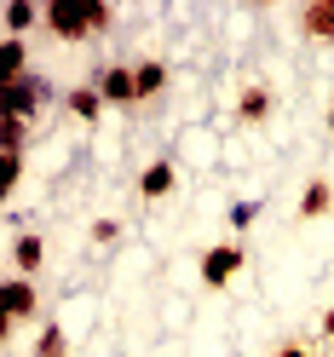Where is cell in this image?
<instances>
[{"instance_id":"obj_1","label":"cell","mask_w":334,"mask_h":357,"mask_svg":"<svg viewBox=\"0 0 334 357\" xmlns=\"http://www.w3.org/2000/svg\"><path fill=\"white\" fill-rule=\"evenodd\" d=\"M40 24H47L52 40H93L86 0H52V6H40Z\"/></svg>"},{"instance_id":"obj_2","label":"cell","mask_w":334,"mask_h":357,"mask_svg":"<svg viewBox=\"0 0 334 357\" xmlns=\"http://www.w3.org/2000/svg\"><path fill=\"white\" fill-rule=\"evenodd\" d=\"M242 259H248V254H242L236 242H219V248H208V254H202V282H208V288H225V282L242 271Z\"/></svg>"},{"instance_id":"obj_3","label":"cell","mask_w":334,"mask_h":357,"mask_svg":"<svg viewBox=\"0 0 334 357\" xmlns=\"http://www.w3.org/2000/svg\"><path fill=\"white\" fill-rule=\"evenodd\" d=\"M98 93L104 104H139V75L127 63H109V70H98Z\"/></svg>"},{"instance_id":"obj_4","label":"cell","mask_w":334,"mask_h":357,"mask_svg":"<svg viewBox=\"0 0 334 357\" xmlns=\"http://www.w3.org/2000/svg\"><path fill=\"white\" fill-rule=\"evenodd\" d=\"M0 305H6V323H24V317H35V311H40V294H35L29 277H12L6 294H0Z\"/></svg>"},{"instance_id":"obj_5","label":"cell","mask_w":334,"mask_h":357,"mask_svg":"<svg viewBox=\"0 0 334 357\" xmlns=\"http://www.w3.org/2000/svg\"><path fill=\"white\" fill-rule=\"evenodd\" d=\"M40 109V86L24 75V81H6V121H29Z\"/></svg>"},{"instance_id":"obj_6","label":"cell","mask_w":334,"mask_h":357,"mask_svg":"<svg viewBox=\"0 0 334 357\" xmlns=\"http://www.w3.org/2000/svg\"><path fill=\"white\" fill-rule=\"evenodd\" d=\"M300 35L305 40H334V0H311L300 12Z\"/></svg>"},{"instance_id":"obj_7","label":"cell","mask_w":334,"mask_h":357,"mask_svg":"<svg viewBox=\"0 0 334 357\" xmlns=\"http://www.w3.org/2000/svg\"><path fill=\"white\" fill-rule=\"evenodd\" d=\"M173 185H179L173 162H150V167H144V178H139V196H144V202H162V196H167Z\"/></svg>"},{"instance_id":"obj_8","label":"cell","mask_w":334,"mask_h":357,"mask_svg":"<svg viewBox=\"0 0 334 357\" xmlns=\"http://www.w3.org/2000/svg\"><path fill=\"white\" fill-rule=\"evenodd\" d=\"M265 116H271V93H265V86H248V93L236 98V121L242 127H259Z\"/></svg>"},{"instance_id":"obj_9","label":"cell","mask_w":334,"mask_h":357,"mask_svg":"<svg viewBox=\"0 0 334 357\" xmlns=\"http://www.w3.org/2000/svg\"><path fill=\"white\" fill-rule=\"evenodd\" d=\"M328 208H334V185H328V178H311L305 196H300V219H323Z\"/></svg>"},{"instance_id":"obj_10","label":"cell","mask_w":334,"mask_h":357,"mask_svg":"<svg viewBox=\"0 0 334 357\" xmlns=\"http://www.w3.org/2000/svg\"><path fill=\"white\" fill-rule=\"evenodd\" d=\"M40 259H47V242H40V236H17L12 242V265H17V271H40Z\"/></svg>"},{"instance_id":"obj_11","label":"cell","mask_w":334,"mask_h":357,"mask_svg":"<svg viewBox=\"0 0 334 357\" xmlns=\"http://www.w3.org/2000/svg\"><path fill=\"white\" fill-rule=\"evenodd\" d=\"M63 104H70V116H86V121H93L98 109H104V93H98V86H75Z\"/></svg>"},{"instance_id":"obj_12","label":"cell","mask_w":334,"mask_h":357,"mask_svg":"<svg viewBox=\"0 0 334 357\" xmlns=\"http://www.w3.org/2000/svg\"><path fill=\"white\" fill-rule=\"evenodd\" d=\"M40 24V6H24V0H12L6 6V29H12V40H24V29H35Z\"/></svg>"},{"instance_id":"obj_13","label":"cell","mask_w":334,"mask_h":357,"mask_svg":"<svg viewBox=\"0 0 334 357\" xmlns=\"http://www.w3.org/2000/svg\"><path fill=\"white\" fill-rule=\"evenodd\" d=\"M132 75H139V98H155V93H162V86H167V63H139V70H132Z\"/></svg>"},{"instance_id":"obj_14","label":"cell","mask_w":334,"mask_h":357,"mask_svg":"<svg viewBox=\"0 0 334 357\" xmlns=\"http://www.w3.org/2000/svg\"><path fill=\"white\" fill-rule=\"evenodd\" d=\"M0 70H6V81H24V40L6 35V52H0Z\"/></svg>"},{"instance_id":"obj_15","label":"cell","mask_w":334,"mask_h":357,"mask_svg":"<svg viewBox=\"0 0 334 357\" xmlns=\"http://www.w3.org/2000/svg\"><path fill=\"white\" fill-rule=\"evenodd\" d=\"M63 351H70V340H63V328H47V334L35 340V357H63Z\"/></svg>"},{"instance_id":"obj_16","label":"cell","mask_w":334,"mask_h":357,"mask_svg":"<svg viewBox=\"0 0 334 357\" xmlns=\"http://www.w3.org/2000/svg\"><path fill=\"white\" fill-rule=\"evenodd\" d=\"M86 17H93V35H109V6L104 0H86Z\"/></svg>"},{"instance_id":"obj_17","label":"cell","mask_w":334,"mask_h":357,"mask_svg":"<svg viewBox=\"0 0 334 357\" xmlns=\"http://www.w3.org/2000/svg\"><path fill=\"white\" fill-rule=\"evenodd\" d=\"M116 236H121L116 219H98V225H93V242H116Z\"/></svg>"},{"instance_id":"obj_18","label":"cell","mask_w":334,"mask_h":357,"mask_svg":"<svg viewBox=\"0 0 334 357\" xmlns=\"http://www.w3.org/2000/svg\"><path fill=\"white\" fill-rule=\"evenodd\" d=\"M271 357H317V351H305V346H294V340H282V346H277Z\"/></svg>"},{"instance_id":"obj_19","label":"cell","mask_w":334,"mask_h":357,"mask_svg":"<svg viewBox=\"0 0 334 357\" xmlns=\"http://www.w3.org/2000/svg\"><path fill=\"white\" fill-rule=\"evenodd\" d=\"M323 340H334V305L323 311Z\"/></svg>"},{"instance_id":"obj_20","label":"cell","mask_w":334,"mask_h":357,"mask_svg":"<svg viewBox=\"0 0 334 357\" xmlns=\"http://www.w3.org/2000/svg\"><path fill=\"white\" fill-rule=\"evenodd\" d=\"M328 132H334V109H328Z\"/></svg>"}]
</instances>
